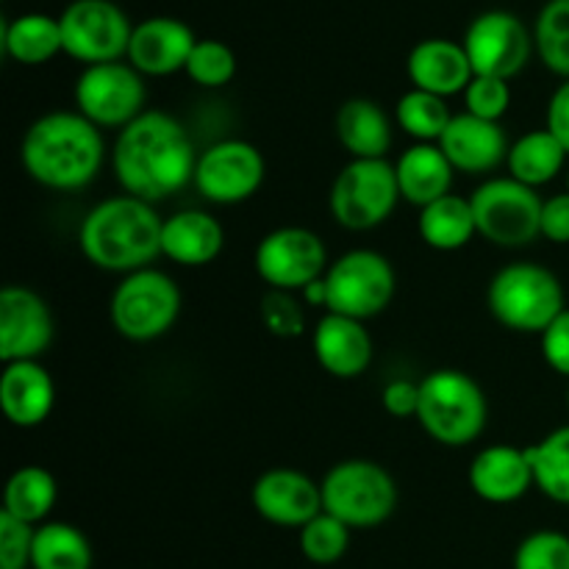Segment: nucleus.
Wrapping results in <instances>:
<instances>
[{"label":"nucleus","mask_w":569,"mask_h":569,"mask_svg":"<svg viewBox=\"0 0 569 569\" xmlns=\"http://www.w3.org/2000/svg\"><path fill=\"white\" fill-rule=\"evenodd\" d=\"M56 500H59L56 478L39 465L20 467V470L11 472L9 481H6L3 511L33 528L48 522Z\"/></svg>","instance_id":"obj_31"},{"label":"nucleus","mask_w":569,"mask_h":569,"mask_svg":"<svg viewBox=\"0 0 569 569\" xmlns=\"http://www.w3.org/2000/svg\"><path fill=\"white\" fill-rule=\"evenodd\" d=\"M226 250V228L203 209H181L164 217L161 256L181 267H206Z\"/></svg>","instance_id":"obj_24"},{"label":"nucleus","mask_w":569,"mask_h":569,"mask_svg":"<svg viewBox=\"0 0 569 569\" xmlns=\"http://www.w3.org/2000/svg\"><path fill=\"white\" fill-rule=\"evenodd\" d=\"M567 406H569V392H567Z\"/></svg>","instance_id":"obj_47"},{"label":"nucleus","mask_w":569,"mask_h":569,"mask_svg":"<svg viewBox=\"0 0 569 569\" xmlns=\"http://www.w3.org/2000/svg\"><path fill=\"white\" fill-rule=\"evenodd\" d=\"M478 237L498 248H528L542 237V203L537 189L511 176L489 178L470 194Z\"/></svg>","instance_id":"obj_9"},{"label":"nucleus","mask_w":569,"mask_h":569,"mask_svg":"<svg viewBox=\"0 0 569 569\" xmlns=\"http://www.w3.org/2000/svg\"><path fill=\"white\" fill-rule=\"evenodd\" d=\"M250 500L261 520L278 528H303L322 515V487L292 467H272L256 478Z\"/></svg>","instance_id":"obj_17"},{"label":"nucleus","mask_w":569,"mask_h":569,"mask_svg":"<svg viewBox=\"0 0 569 569\" xmlns=\"http://www.w3.org/2000/svg\"><path fill=\"white\" fill-rule=\"evenodd\" d=\"M33 526L0 511V569H31Z\"/></svg>","instance_id":"obj_40"},{"label":"nucleus","mask_w":569,"mask_h":569,"mask_svg":"<svg viewBox=\"0 0 569 569\" xmlns=\"http://www.w3.org/2000/svg\"><path fill=\"white\" fill-rule=\"evenodd\" d=\"M92 542L72 522L48 520L33 528L31 569H92Z\"/></svg>","instance_id":"obj_30"},{"label":"nucleus","mask_w":569,"mask_h":569,"mask_svg":"<svg viewBox=\"0 0 569 569\" xmlns=\"http://www.w3.org/2000/svg\"><path fill=\"white\" fill-rule=\"evenodd\" d=\"M470 487L481 500L492 506H509L526 498L533 487V470L526 448L489 445L470 461Z\"/></svg>","instance_id":"obj_22"},{"label":"nucleus","mask_w":569,"mask_h":569,"mask_svg":"<svg viewBox=\"0 0 569 569\" xmlns=\"http://www.w3.org/2000/svg\"><path fill=\"white\" fill-rule=\"evenodd\" d=\"M161 226L164 217H159L153 203L122 192L100 200L83 214L78 248L98 270L128 276L159 259Z\"/></svg>","instance_id":"obj_3"},{"label":"nucleus","mask_w":569,"mask_h":569,"mask_svg":"<svg viewBox=\"0 0 569 569\" xmlns=\"http://www.w3.org/2000/svg\"><path fill=\"white\" fill-rule=\"evenodd\" d=\"M72 98H76L78 114L94 122L100 131L106 128L122 131L128 122L148 111L144 109V100H148L144 76L133 70L126 59L83 67L76 89H72Z\"/></svg>","instance_id":"obj_11"},{"label":"nucleus","mask_w":569,"mask_h":569,"mask_svg":"<svg viewBox=\"0 0 569 569\" xmlns=\"http://www.w3.org/2000/svg\"><path fill=\"white\" fill-rule=\"evenodd\" d=\"M56 406V383L48 367L33 361H9L0 376V409L14 428H37Z\"/></svg>","instance_id":"obj_23"},{"label":"nucleus","mask_w":569,"mask_h":569,"mask_svg":"<svg viewBox=\"0 0 569 569\" xmlns=\"http://www.w3.org/2000/svg\"><path fill=\"white\" fill-rule=\"evenodd\" d=\"M533 50L561 81H569V0H548L533 22Z\"/></svg>","instance_id":"obj_34"},{"label":"nucleus","mask_w":569,"mask_h":569,"mask_svg":"<svg viewBox=\"0 0 569 569\" xmlns=\"http://www.w3.org/2000/svg\"><path fill=\"white\" fill-rule=\"evenodd\" d=\"M253 267L270 289L303 292L309 283L326 276L331 264L320 233L303 226H281L259 239Z\"/></svg>","instance_id":"obj_13"},{"label":"nucleus","mask_w":569,"mask_h":569,"mask_svg":"<svg viewBox=\"0 0 569 569\" xmlns=\"http://www.w3.org/2000/svg\"><path fill=\"white\" fill-rule=\"evenodd\" d=\"M311 350H315L317 365L328 376L339 381H353L370 370L376 345L367 331V322L326 311L311 331Z\"/></svg>","instance_id":"obj_19"},{"label":"nucleus","mask_w":569,"mask_h":569,"mask_svg":"<svg viewBox=\"0 0 569 569\" xmlns=\"http://www.w3.org/2000/svg\"><path fill=\"white\" fill-rule=\"evenodd\" d=\"M417 231H420L422 242L439 253H456V250L467 248L478 237L470 198L450 192L428 203L426 209H420Z\"/></svg>","instance_id":"obj_28"},{"label":"nucleus","mask_w":569,"mask_h":569,"mask_svg":"<svg viewBox=\"0 0 569 569\" xmlns=\"http://www.w3.org/2000/svg\"><path fill=\"white\" fill-rule=\"evenodd\" d=\"M515 569H569V533L539 528L515 550Z\"/></svg>","instance_id":"obj_37"},{"label":"nucleus","mask_w":569,"mask_h":569,"mask_svg":"<svg viewBox=\"0 0 569 569\" xmlns=\"http://www.w3.org/2000/svg\"><path fill=\"white\" fill-rule=\"evenodd\" d=\"M406 72H409L411 87L439 94L445 100L453 94H465V89L476 78L465 44L445 37L417 42L406 59Z\"/></svg>","instance_id":"obj_21"},{"label":"nucleus","mask_w":569,"mask_h":569,"mask_svg":"<svg viewBox=\"0 0 569 569\" xmlns=\"http://www.w3.org/2000/svg\"><path fill=\"white\" fill-rule=\"evenodd\" d=\"M303 300L306 303H311L315 309H328V289H326V278H317L315 283H309V287L303 289Z\"/></svg>","instance_id":"obj_45"},{"label":"nucleus","mask_w":569,"mask_h":569,"mask_svg":"<svg viewBox=\"0 0 569 569\" xmlns=\"http://www.w3.org/2000/svg\"><path fill=\"white\" fill-rule=\"evenodd\" d=\"M328 309L333 315L353 317V320H372L383 315L395 300L398 276L392 261L370 248H356L339 256L326 270Z\"/></svg>","instance_id":"obj_10"},{"label":"nucleus","mask_w":569,"mask_h":569,"mask_svg":"<svg viewBox=\"0 0 569 569\" xmlns=\"http://www.w3.org/2000/svg\"><path fill=\"white\" fill-rule=\"evenodd\" d=\"M181 289L167 272L156 267L128 272L120 278L109 300L114 331L128 342H156L181 317Z\"/></svg>","instance_id":"obj_7"},{"label":"nucleus","mask_w":569,"mask_h":569,"mask_svg":"<svg viewBox=\"0 0 569 569\" xmlns=\"http://www.w3.org/2000/svg\"><path fill=\"white\" fill-rule=\"evenodd\" d=\"M476 76H492L511 81L526 70L533 50V31L506 9L481 11L476 20L467 26L461 39Z\"/></svg>","instance_id":"obj_14"},{"label":"nucleus","mask_w":569,"mask_h":569,"mask_svg":"<svg viewBox=\"0 0 569 569\" xmlns=\"http://www.w3.org/2000/svg\"><path fill=\"white\" fill-rule=\"evenodd\" d=\"M567 192H569V167H567Z\"/></svg>","instance_id":"obj_46"},{"label":"nucleus","mask_w":569,"mask_h":569,"mask_svg":"<svg viewBox=\"0 0 569 569\" xmlns=\"http://www.w3.org/2000/svg\"><path fill=\"white\" fill-rule=\"evenodd\" d=\"M487 309L495 322L515 333H537L567 309L559 276L537 261H511L500 267L487 287Z\"/></svg>","instance_id":"obj_5"},{"label":"nucleus","mask_w":569,"mask_h":569,"mask_svg":"<svg viewBox=\"0 0 569 569\" xmlns=\"http://www.w3.org/2000/svg\"><path fill=\"white\" fill-rule=\"evenodd\" d=\"M333 133L350 159H387L395 142L387 111L370 98L345 100L333 117Z\"/></svg>","instance_id":"obj_25"},{"label":"nucleus","mask_w":569,"mask_h":569,"mask_svg":"<svg viewBox=\"0 0 569 569\" xmlns=\"http://www.w3.org/2000/svg\"><path fill=\"white\" fill-rule=\"evenodd\" d=\"M261 322L267 331L278 339H298L306 333V309L295 292H283V289H267L261 298Z\"/></svg>","instance_id":"obj_38"},{"label":"nucleus","mask_w":569,"mask_h":569,"mask_svg":"<svg viewBox=\"0 0 569 569\" xmlns=\"http://www.w3.org/2000/svg\"><path fill=\"white\" fill-rule=\"evenodd\" d=\"M22 170L50 192H81L100 176L106 139L94 122L76 109L37 117L20 142Z\"/></svg>","instance_id":"obj_2"},{"label":"nucleus","mask_w":569,"mask_h":569,"mask_svg":"<svg viewBox=\"0 0 569 569\" xmlns=\"http://www.w3.org/2000/svg\"><path fill=\"white\" fill-rule=\"evenodd\" d=\"M183 72L198 87L220 89L237 76V53L220 39H198Z\"/></svg>","instance_id":"obj_36"},{"label":"nucleus","mask_w":569,"mask_h":569,"mask_svg":"<svg viewBox=\"0 0 569 569\" xmlns=\"http://www.w3.org/2000/svg\"><path fill=\"white\" fill-rule=\"evenodd\" d=\"M381 406L395 420H417L420 411V383L409 378H395L383 387Z\"/></svg>","instance_id":"obj_42"},{"label":"nucleus","mask_w":569,"mask_h":569,"mask_svg":"<svg viewBox=\"0 0 569 569\" xmlns=\"http://www.w3.org/2000/svg\"><path fill=\"white\" fill-rule=\"evenodd\" d=\"M395 176H398L400 198L417 209H426L433 200L450 194L456 170L439 144L415 142L395 161Z\"/></svg>","instance_id":"obj_26"},{"label":"nucleus","mask_w":569,"mask_h":569,"mask_svg":"<svg viewBox=\"0 0 569 569\" xmlns=\"http://www.w3.org/2000/svg\"><path fill=\"white\" fill-rule=\"evenodd\" d=\"M198 37L178 17H148L137 22L126 61L150 78H167L187 70Z\"/></svg>","instance_id":"obj_18"},{"label":"nucleus","mask_w":569,"mask_h":569,"mask_svg":"<svg viewBox=\"0 0 569 569\" xmlns=\"http://www.w3.org/2000/svg\"><path fill=\"white\" fill-rule=\"evenodd\" d=\"M6 59L26 67H39L64 53V37H61L59 17L42 14V11H26V14L6 17L0 31Z\"/></svg>","instance_id":"obj_27"},{"label":"nucleus","mask_w":569,"mask_h":569,"mask_svg":"<svg viewBox=\"0 0 569 569\" xmlns=\"http://www.w3.org/2000/svg\"><path fill=\"white\" fill-rule=\"evenodd\" d=\"M350 528L342 520L331 517L328 511L317 515L315 520L306 522L298 531V545L300 553L306 561L317 567H331L337 561L345 559L350 548Z\"/></svg>","instance_id":"obj_35"},{"label":"nucleus","mask_w":569,"mask_h":569,"mask_svg":"<svg viewBox=\"0 0 569 569\" xmlns=\"http://www.w3.org/2000/svg\"><path fill=\"white\" fill-rule=\"evenodd\" d=\"M64 53L83 67L122 61L133 26L114 0H72L59 14Z\"/></svg>","instance_id":"obj_12"},{"label":"nucleus","mask_w":569,"mask_h":569,"mask_svg":"<svg viewBox=\"0 0 569 569\" xmlns=\"http://www.w3.org/2000/svg\"><path fill=\"white\" fill-rule=\"evenodd\" d=\"M545 365L559 376L569 378V309L561 311L553 322L539 337Z\"/></svg>","instance_id":"obj_41"},{"label":"nucleus","mask_w":569,"mask_h":569,"mask_svg":"<svg viewBox=\"0 0 569 569\" xmlns=\"http://www.w3.org/2000/svg\"><path fill=\"white\" fill-rule=\"evenodd\" d=\"M400 200L395 164L387 159H350L333 178L328 209L339 226L365 233L383 226Z\"/></svg>","instance_id":"obj_8"},{"label":"nucleus","mask_w":569,"mask_h":569,"mask_svg":"<svg viewBox=\"0 0 569 569\" xmlns=\"http://www.w3.org/2000/svg\"><path fill=\"white\" fill-rule=\"evenodd\" d=\"M395 120L415 142L437 144L442 133L448 131L453 111H450L448 100L439 98V94L411 87L409 92L400 94L398 106H395Z\"/></svg>","instance_id":"obj_33"},{"label":"nucleus","mask_w":569,"mask_h":569,"mask_svg":"<svg viewBox=\"0 0 569 569\" xmlns=\"http://www.w3.org/2000/svg\"><path fill=\"white\" fill-rule=\"evenodd\" d=\"M322 511L342 520L350 531L378 528L395 515L400 489L392 472L372 459H345L320 481Z\"/></svg>","instance_id":"obj_6"},{"label":"nucleus","mask_w":569,"mask_h":569,"mask_svg":"<svg viewBox=\"0 0 569 569\" xmlns=\"http://www.w3.org/2000/svg\"><path fill=\"white\" fill-rule=\"evenodd\" d=\"M511 109V81L492 76H476L465 89V111L481 120L500 122Z\"/></svg>","instance_id":"obj_39"},{"label":"nucleus","mask_w":569,"mask_h":569,"mask_svg":"<svg viewBox=\"0 0 569 569\" xmlns=\"http://www.w3.org/2000/svg\"><path fill=\"white\" fill-rule=\"evenodd\" d=\"M439 148L448 156L456 172H467V176H487L495 172L500 164L509 159V137H506L503 126L492 120H481L476 114H453L448 131L439 139Z\"/></svg>","instance_id":"obj_20"},{"label":"nucleus","mask_w":569,"mask_h":569,"mask_svg":"<svg viewBox=\"0 0 569 569\" xmlns=\"http://www.w3.org/2000/svg\"><path fill=\"white\" fill-rule=\"evenodd\" d=\"M545 128L561 142L569 153V81H561L550 94L548 111H545Z\"/></svg>","instance_id":"obj_44"},{"label":"nucleus","mask_w":569,"mask_h":569,"mask_svg":"<svg viewBox=\"0 0 569 569\" xmlns=\"http://www.w3.org/2000/svg\"><path fill=\"white\" fill-rule=\"evenodd\" d=\"M526 453L533 470V487L553 503L569 506V426L528 445Z\"/></svg>","instance_id":"obj_32"},{"label":"nucleus","mask_w":569,"mask_h":569,"mask_svg":"<svg viewBox=\"0 0 569 569\" xmlns=\"http://www.w3.org/2000/svg\"><path fill=\"white\" fill-rule=\"evenodd\" d=\"M567 159L569 153L561 148L559 139L548 128H539V131H528L511 142L506 167L515 181L539 189L561 176Z\"/></svg>","instance_id":"obj_29"},{"label":"nucleus","mask_w":569,"mask_h":569,"mask_svg":"<svg viewBox=\"0 0 569 569\" xmlns=\"http://www.w3.org/2000/svg\"><path fill=\"white\" fill-rule=\"evenodd\" d=\"M56 333L50 306L37 289L9 283L0 292V359L33 361L50 348Z\"/></svg>","instance_id":"obj_16"},{"label":"nucleus","mask_w":569,"mask_h":569,"mask_svg":"<svg viewBox=\"0 0 569 569\" xmlns=\"http://www.w3.org/2000/svg\"><path fill=\"white\" fill-rule=\"evenodd\" d=\"M198 156L178 117L148 109L117 131L111 170L122 192L156 206L194 181Z\"/></svg>","instance_id":"obj_1"},{"label":"nucleus","mask_w":569,"mask_h":569,"mask_svg":"<svg viewBox=\"0 0 569 569\" xmlns=\"http://www.w3.org/2000/svg\"><path fill=\"white\" fill-rule=\"evenodd\" d=\"M489 420V403L481 383L465 370L442 367L420 381L422 431L445 448H467L483 433Z\"/></svg>","instance_id":"obj_4"},{"label":"nucleus","mask_w":569,"mask_h":569,"mask_svg":"<svg viewBox=\"0 0 569 569\" xmlns=\"http://www.w3.org/2000/svg\"><path fill=\"white\" fill-rule=\"evenodd\" d=\"M542 237L553 244H569V192H556L542 203Z\"/></svg>","instance_id":"obj_43"},{"label":"nucleus","mask_w":569,"mask_h":569,"mask_svg":"<svg viewBox=\"0 0 569 569\" xmlns=\"http://www.w3.org/2000/svg\"><path fill=\"white\" fill-rule=\"evenodd\" d=\"M267 178V161L248 139H220L200 150L194 189L217 206H239L253 198Z\"/></svg>","instance_id":"obj_15"}]
</instances>
